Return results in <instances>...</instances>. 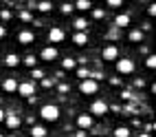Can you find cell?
I'll list each match as a JSON object with an SVG mask.
<instances>
[{
	"instance_id": "cell-1",
	"label": "cell",
	"mask_w": 156,
	"mask_h": 137,
	"mask_svg": "<svg viewBox=\"0 0 156 137\" xmlns=\"http://www.w3.org/2000/svg\"><path fill=\"white\" fill-rule=\"evenodd\" d=\"M40 117L44 122H57L59 120V106H55V104H44V106L40 108Z\"/></svg>"
},
{
	"instance_id": "cell-2",
	"label": "cell",
	"mask_w": 156,
	"mask_h": 137,
	"mask_svg": "<svg viewBox=\"0 0 156 137\" xmlns=\"http://www.w3.org/2000/svg\"><path fill=\"white\" fill-rule=\"evenodd\" d=\"M97 91H99V82L90 80V78L79 82V93H81V95H95Z\"/></svg>"
},
{
	"instance_id": "cell-3",
	"label": "cell",
	"mask_w": 156,
	"mask_h": 137,
	"mask_svg": "<svg viewBox=\"0 0 156 137\" xmlns=\"http://www.w3.org/2000/svg\"><path fill=\"white\" fill-rule=\"evenodd\" d=\"M134 69H136L134 60H130V58H121V60H117V71L121 73V75H130V73H134Z\"/></svg>"
},
{
	"instance_id": "cell-4",
	"label": "cell",
	"mask_w": 156,
	"mask_h": 137,
	"mask_svg": "<svg viewBox=\"0 0 156 137\" xmlns=\"http://www.w3.org/2000/svg\"><path fill=\"white\" fill-rule=\"evenodd\" d=\"M16 93H20L22 97H33L35 95V84L31 82V80H27V82H22V84H18V91Z\"/></svg>"
},
{
	"instance_id": "cell-5",
	"label": "cell",
	"mask_w": 156,
	"mask_h": 137,
	"mask_svg": "<svg viewBox=\"0 0 156 137\" xmlns=\"http://www.w3.org/2000/svg\"><path fill=\"white\" fill-rule=\"evenodd\" d=\"M101 58L106 60V62H117L119 60V49L114 47V44H108L106 49L101 51Z\"/></svg>"
},
{
	"instance_id": "cell-6",
	"label": "cell",
	"mask_w": 156,
	"mask_h": 137,
	"mask_svg": "<svg viewBox=\"0 0 156 137\" xmlns=\"http://www.w3.org/2000/svg\"><path fill=\"white\" fill-rule=\"evenodd\" d=\"M90 113L92 115H97V117H101V115H106L108 113V104L103 102V100H95L90 104Z\"/></svg>"
},
{
	"instance_id": "cell-7",
	"label": "cell",
	"mask_w": 156,
	"mask_h": 137,
	"mask_svg": "<svg viewBox=\"0 0 156 137\" xmlns=\"http://www.w3.org/2000/svg\"><path fill=\"white\" fill-rule=\"evenodd\" d=\"M66 38V31L64 29H59V27H53L48 31V42H53V44H57V42H64Z\"/></svg>"
},
{
	"instance_id": "cell-8",
	"label": "cell",
	"mask_w": 156,
	"mask_h": 137,
	"mask_svg": "<svg viewBox=\"0 0 156 137\" xmlns=\"http://www.w3.org/2000/svg\"><path fill=\"white\" fill-rule=\"evenodd\" d=\"M57 49L55 47H44L42 51H40V58H42L44 62H53V60H57Z\"/></svg>"
},
{
	"instance_id": "cell-9",
	"label": "cell",
	"mask_w": 156,
	"mask_h": 137,
	"mask_svg": "<svg viewBox=\"0 0 156 137\" xmlns=\"http://www.w3.org/2000/svg\"><path fill=\"white\" fill-rule=\"evenodd\" d=\"M77 126H79V131H88V128H92V117H90L88 113L77 115Z\"/></svg>"
},
{
	"instance_id": "cell-10",
	"label": "cell",
	"mask_w": 156,
	"mask_h": 137,
	"mask_svg": "<svg viewBox=\"0 0 156 137\" xmlns=\"http://www.w3.org/2000/svg\"><path fill=\"white\" fill-rule=\"evenodd\" d=\"M130 22H132L130 13H119L117 18H114V27L117 29H126V27H130Z\"/></svg>"
},
{
	"instance_id": "cell-11",
	"label": "cell",
	"mask_w": 156,
	"mask_h": 137,
	"mask_svg": "<svg viewBox=\"0 0 156 137\" xmlns=\"http://www.w3.org/2000/svg\"><path fill=\"white\" fill-rule=\"evenodd\" d=\"M5 124L9 126V131H16L20 126V117L16 113H5Z\"/></svg>"
},
{
	"instance_id": "cell-12",
	"label": "cell",
	"mask_w": 156,
	"mask_h": 137,
	"mask_svg": "<svg viewBox=\"0 0 156 137\" xmlns=\"http://www.w3.org/2000/svg\"><path fill=\"white\" fill-rule=\"evenodd\" d=\"M33 40H35V33H33V31H29V29H24V31H20V33H18V42H20V44H31Z\"/></svg>"
},
{
	"instance_id": "cell-13",
	"label": "cell",
	"mask_w": 156,
	"mask_h": 137,
	"mask_svg": "<svg viewBox=\"0 0 156 137\" xmlns=\"http://www.w3.org/2000/svg\"><path fill=\"white\" fill-rule=\"evenodd\" d=\"M2 89H5L7 93H16V91H18V80H16V78H7V80L2 82Z\"/></svg>"
},
{
	"instance_id": "cell-14",
	"label": "cell",
	"mask_w": 156,
	"mask_h": 137,
	"mask_svg": "<svg viewBox=\"0 0 156 137\" xmlns=\"http://www.w3.org/2000/svg\"><path fill=\"white\" fill-rule=\"evenodd\" d=\"M73 42H75L77 47H86V44H88V36H86V31H81V33H75V36H73Z\"/></svg>"
},
{
	"instance_id": "cell-15",
	"label": "cell",
	"mask_w": 156,
	"mask_h": 137,
	"mask_svg": "<svg viewBox=\"0 0 156 137\" xmlns=\"http://www.w3.org/2000/svg\"><path fill=\"white\" fill-rule=\"evenodd\" d=\"M128 40L130 42H143V31L141 29H132L128 33Z\"/></svg>"
},
{
	"instance_id": "cell-16",
	"label": "cell",
	"mask_w": 156,
	"mask_h": 137,
	"mask_svg": "<svg viewBox=\"0 0 156 137\" xmlns=\"http://www.w3.org/2000/svg\"><path fill=\"white\" fill-rule=\"evenodd\" d=\"M73 27L77 29V33H81V31L88 27V20L86 18H75V20H73Z\"/></svg>"
},
{
	"instance_id": "cell-17",
	"label": "cell",
	"mask_w": 156,
	"mask_h": 137,
	"mask_svg": "<svg viewBox=\"0 0 156 137\" xmlns=\"http://www.w3.org/2000/svg\"><path fill=\"white\" fill-rule=\"evenodd\" d=\"M5 64H7V67H18V64H20V55H18V53H9V55L5 58Z\"/></svg>"
},
{
	"instance_id": "cell-18",
	"label": "cell",
	"mask_w": 156,
	"mask_h": 137,
	"mask_svg": "<svg viewBox=\"0 0 156 137\" xmlns=\"http://www.w3.org/2000/svg\"><path fill=\"white\" fill-rule=\"evenodd\" d=\"M73 7L79 9V11H88V9H92V2H90V0H77Z\"/></svg>"
},
{
	"instance_id": "cell-19",
	"label": "cell",
	"mask_w": 156,
	"mask_h": 137,
	"mask_svg": "<svg viewBox=\"0 0 156 137\" xmlns=\"http://www.w3.org/2000/svg\"><path fill=\"white\" fill-rule=\"evenodd\" d=\"M46 133L44 126H31V137H46Z\"/></svg>"
},
{
	"instance_id": "cell-20",
	"label": "cell",
	"mask_w": 156,
	"mask_h": 137,
	"mask_svg": "<svg viewBox=\"0 0 156 137\" xmlns=\"http://www.w3.org/2000/svg\"><path fill=\"white\" fill-rule=\"evenodd\" d=\"M62 67H64V71H70V69L77 67V60L75 58H64L62 60Z\"/></svg>"
},
{
	"instance_id": "cell-21",
	"label": "cell",
	"mask_w": 156,
	"mask_h": 137,
	"mask_svg": "<svg viewBox=\"0 0 156 137\" xmlns=\"http://www.w3.org/2000/svg\"><path fill=\"white\" fill-rule=\"evenodd\" d=\"M51 9H53V2H51V0H44V2H37V11H42V13H48Z\"/></svg>"
},
{
	"instance_id": "cell-22",
	"label": "cell",
	"mask_w": 156,
	"mask_h": 137,
	"mask_svg": "<svg viewBox=\"0 0 156 137\" xmlns=\"http://www.w3.org/2000/svg\"><path fill=\"white\" fill-rule=\"evenodd\" d=\"M22 62H24V64H27L29 69H35V64H37V58L29 53V55H24V58H22Z\"/></svg>"
},
{
	"instance_id": "cell-23",
	"label": "cell",
	"mask_w": 156,
	"mask_h": 137,
	"mask_svg": "<svg viewBox=\"0 0 156 137\" xmlns=\"http://www.w3.org/2000/svg\"><path fill=\"white\" fill-rule=\"evenodd\" d=\"M114 137H130V128H128V126H119V128H114Z\"/></svg>"
},
{
	"instance_id": "cell-24",
	"label": "cell",
	"mask_w": 156,
	"mask_h": 137,
	"mask_svg": "<svg viewBox=\"0 0 156 137\" xmlns=\"http://www.w3.org/2000/svg\"><path fill=\"white\" fill-rule=\"evenodd\" d=\"M73 9H75V7H73L70 2H62V7H59V11L64 13V16H68V13H73Z\"/></svg>"
},
{
	"instance_id": "cell-25",
	"label": "cell",
	"mask_w": 156,
	"mask_h": 137,
	"mask_svg": "<svg viewBox=\"0 0 156 137\" xmlns=\"http://www.w3.org/2000/svg\"><path fill=\"white\" fill-rule=\"evenodd\" d=\"M145 67H147V69H156V55L154 53L145 58Z\"/></svg>"
},
{
	"instance_id": "cell-26",
	"label": "cell",
	"mask_w": 156,
	"mask_h": 137,
	"mask_svg": "<svg viewBox=\"0 0 156 137\" xmlns=\"http://www.w3.org/2000/svg\"><path fill=\"white\" fill-rule=\"evenodd\" d=\"M88 75H90V71H88L86 67H79V69H77V78H81V80H88Z\"/></svg>"
},
{
	"instance_id": "cell-27",
	"label": "cell",
	"mask_w": 156,
	"mask_h": 137,
	"mask_svg": "<svg viewBox=\"0 0 156 137\" xmlns=\"http://www.w3.org/2000/svg\"><path fill=\"white\" fill-rule=\"evenodd\" d=\"M57 89H59V93H62V95H66V93L70 91V86H68V84H64V82H62V84H59Z\"/></svg>"
},
{
	"instance_id": "cell-28",
	"label": "cell",
	"mask_w": 156,
	"mask_h": 137,
	"mask_svg": "<svg viewBox=\"0 0 156 137\" xmlns=\"http://www.w3.org/2000/svg\"><path fill=\"white\" fill-rule=\"evenodd\" d=\"M106 5H108V7H112V9H117V7H121L123 2H121V0H108Z\"/></svg>"
},
{
	"instance_id": "cell-29",
	"label": "cell",
	"mask_w": 156,
	"mask_h": 137,
	"mask_svg": "<svg viewBox=\"0 0 156 137\" xmlns=\"http://www.w3.org/2000/svg\"><path fill=\"white\" fill-rule=\"evenodd\" d=\"M92 16H95L97 20H103V16H106V13H103V9H95V11H92Z\"/></svg>"
},
{
	"instance_id": "cell-30",
	"label": "cell",
	"mask_w": 156,
	"mask_h": 137,
	"mask_svg": "<svg viewBox=\"0 0 156 137\" xmlns=\"http://www.w3.org/2000/svg\"><path fill=\"white\" fill-rule=\"evenodd\" d=\"M20 18H22L24 22H31V18H33V16H31V11H22V13H20Z\"/></svg>"
},
{
	"instance_id": "cell-31",
	"label": "cell",
	"mask_w": 156,
	"mask_h": 137,
	"mask_svg": "<svg viewBox=\"0 0 156 137\" xmlns=\"http://www.w3.org/2000/svg\"><path fill=\"white\" fill-rule=\"evenodd\" d=\"M147 16H156V5H147Z\"/></svg>"
},
{
	"instance_id": "cell-32",
	"label": "cell",
	"mask_w": 156,
	"mask_h": 137,
	"mask_svg": "<svg viewBox=\"0 0 156 137\" xmlns=\"http://www.w3.org/2000/svg\"><path fill=\"white\" fill-rule=\"evenodd\" d=\"M42 86L44 89H51V86H53V82H51L48 78H42Z\"/></svg>"
},
{
	"instance_id": "cell-33",
	"label": "cell",
	"mask_w": 156,
	"mask_h": 137,
	"mask_svg": "<svg viewBox=\"0 0 156 137\" xmlns=\"http://www.w3.org/2000/svg\"><path fill=\"white\" fill-rule=\"evenodd\" d=\"M33 78H35V80H42L44 75H42V71H40V69H33Z\"/></svg>"
},
{
	"instance_id": "cell-34",
	"label": "cell",
	"mask_w": 156,
	"mask_h": 137,
	"mask_svg": "<svg viewBox=\"0 0 156 137\" xmlns=\"http://www.w3.org/2000/svg\"><path fill=\"white\" fill-rule=\"evenodd\" d=\"M11 18V11H9V9H2V20H9Z\"/></svg>"
},
{
	"instance_id": "cell-35",
	"label": "cell",
	"mask_w": 156,
	"mask_h": 137,
	"mask_svg": "<svg viewBox=\"0 0 156 137\" xmlns=\"http://www.w3.org/2000/svg\"><path fill=\"white\" fill-rule=\"evenodd\" d=\"M5 36H7V27H5V25H0V40H2Z\"/></svg>"
},
{
	"instance_id": "cell-36",
	"label": "cell",
	"mask_w": 156,
	"mask_h": 137,
	"mask_svg": "<svg viewBox=\"0 0 156 137\" xmlns=\"http://www.w3.org/2000/svg\"><path fill=\"white\" fill-rule=\"evenodd\" d=\"M121 97H123V100H132L134 95H132V93H130V91H123V95H121Z\"/></svg>"
},
{
	"instance_id": "cell-37",
	"label": "cell",
	"mask_w": 156,
	"mask_h": 137,
	"mask_svg": "<svg viewBox=\"0 0 156 137\" xmlns=\"http://www.w3.org/2000/svg\"><path fill=\"white\" fill-rule=\"evenodd\" d=\"M110 84H112V86H119L121 80H119V78H110Z\"/></svg>"
},
{
	"instance_id": "cell-38",
	"label": "cell",
	"mask_w": 156,
	"mask_h": 137,
	"mask_svg": "<svg viewBox=\"0 0 156 137\" xmlns=\"http://www.w3.org/2000/svg\"><path fill=\"white\" fill-rule=\"evenodd\" d=\"M0 122H5V111L0 108Z\"/></svg>"
},
{
	"instance_id": "cell-39",
	"label": "cell",
	"mask_w": 156,
	"mask_h": 137,
	"mask_svg": "<svg viewBox=\"0 0 156 137\" xmlns=\"http://www.w3.org/2000/svg\"><path fill=\"white\" fill-rule=\"evenodd\" d=\"M77 137H88V135H86L84 131H79V133H77Z\"/></svg>"
},
{
	"instance_id": "cell-40",
	"label": "cell",
	"mask_w": 156,
	"mask_h": 137,
	"mask_svg": "<svg viewBox=\"0 0 156 137\" xmlns=\"http://www.w3.org/2000/svg\"><path fill=\"white\" fill-rule=\"evenodd\" d=\"M141 137H152V135H150V133H143V135H141Z\"/></svg>"
},
{
	"instance_id": "cell-41",
	"label": "cell",
	"mask_w": 156,
	"mask_h": 137,
	"mask_svg": "<svg viewBox=\"0 0 156 137\" xmlns=\"http://www.w3.org/2000/svg\"><path fill=\"white\" fill-rule=\"evenodd\" d=\"M0 137H2V135H0Z\"/></svg>"
}]
</instances>
